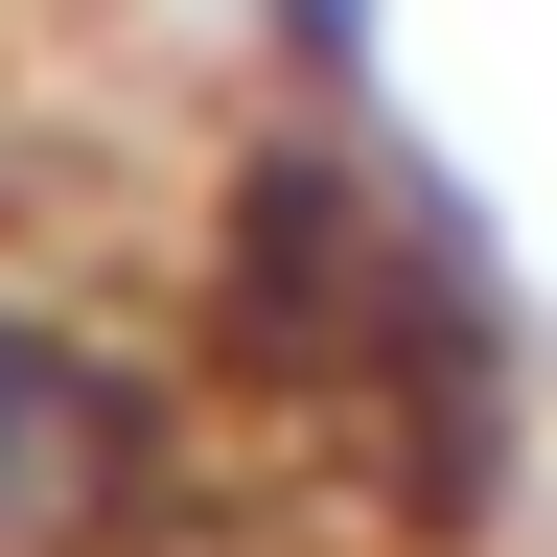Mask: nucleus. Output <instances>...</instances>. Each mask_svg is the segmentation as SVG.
Listing matches in <instances>:
<instances>
[{
  "label": "nucleus",
  "instance_id": "f257e3e1",
  "mask_svg": "<svg viewBox=\"0 0 557 557\" xmlns=\"http://www.w3.org/2000/svg\"><path fill=\"white\" fill-rule=\"evenodd\" d=\"M186 372L348 557H487L534 465V348L487 278V209L395 139V94H278L186 186Z\"/></svg>",
  "mask_w": 557,
  "mask_h": 557
},
{
  "label": "nucleus",
  "instance_id": "f03ea898",
  "mask_svg": "<svg viewBox=\"0 0 557 557\" xmlns=\"http://www.w3.org/2000/svg\"><path fill=\"white\" fill-rule=\"evenodd\" d=\"M233 465L186 325H116L94 278L0 256V557H139L186 534V487Z\"/></svg>",
  "mask_w": 557,
  "mask_h": 557
},
{
  "label": "nucleus",
  "instance_id": "7ed1b4c3",
  "mask_svg": "<svg viewBox=\"0 0 557 557\" xmlns=\"http://www.w3.org/2000/svg\"><path fill=\"white\" fill-rule=\"evenodd\" d=\"M278 94H395V0H278Z\"/></svg>",
  "mask_w": 557,
  "mask_h": 557
}]
</instances>
